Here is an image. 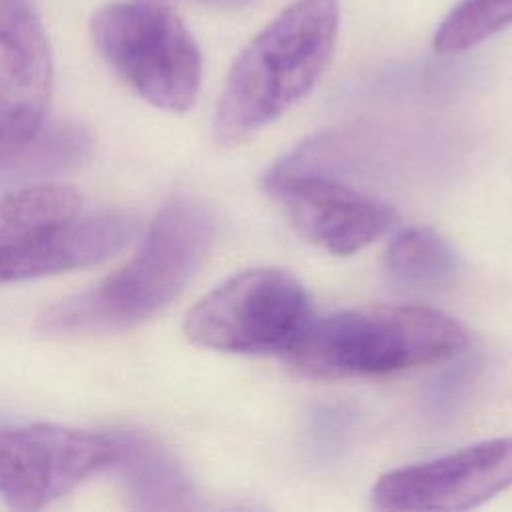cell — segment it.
<instances>
[{"instance_id":"obj_13","label":"cell","mask_w":512,"mask_h":512,"mask_svg":"<svg viewBox=\"0 0 512 512\" xmlns=\"http://www.w3.org/2000/svg\"><path fill=\"white\" fill-rule=\"evenodd\" d=\"M388 276L408 288H440L458 272L452 246L428 226H410L396 232L384 254Z\"/></svg>"},{"instance_id":"obj_5","label":"cell","mask_w":512,"mask_h":512,"mask_svg":"<svg viewBox=\"0 0 512 512\" xmlns=\"http://www.w3.org/2000/svg\"><path fill=\"white\" fill-rule=\"evenodd\" d=\"M312 318L304 286L278 268H248L200 298L184 320L186 336L230 354H286Z\"/></svg>"},{"instance_id":"obj_11","label":"cell","mask_w":512,"mask_h":512,"mask_svg":"<svg viewBox=\"0 0 512 512\" xmlns=\"http://www.w3.org/2000/svg\"><path fill=\"white\" fill-rule=\"evenodd\" d=\"M52 66L24 62L0 48V160H14L38 134Z\"/></svg>"},{"instance_id":"obj_15","label":"cell","mask_w":512,"mask_h":512,"mask_svg":"<svg viewBox=\"0 0 512 512\" xmlns=\"http://www.w3.org/2000/svg\"><path fill=\"white\" fill-rule=\"evenodd\" d=\"M0 48L36 64H50L48 38L32 0H0Z\"/></svg>"},{"instance_id":"obj_9","label":"cell","mask_w":512,"mask_h":512,"mask_svg":"<svg viewBox=\"0 0 512 512\" xmlns=\"http://www.w3.org/2000/svg\"><path fill=\"white\" fill-rule=\"evenodd\" d=\"M134 230V220L122 212H80L60 228L0 246V284L58 274L106 260L128 244Z\"/></svg>"},{"instance_id":"obj_8","label":"cell","mask_w":512,"mask_h":512,"mask_svg":"<svg viewBox=\"0 0 512 512\" xmlns=\"http://www.w3.org/2000/svg\"><path fill=\"white\" fill-rule=\"evenodd\" d=\"M512 486V436L486 440L446 456L382 474L372 506L392 512H456L476 508Z\"/></svg>"},{"instance_id":"obj_4","label":"cell","mask_w":512,"mask_h":512,"mask_svg":"<svg viewBox=\"0 0 512 512\" xmlns=\"http://www.w3.org/2000/svg\"><path fill=\"white\" fill-rule=\"evenodd\" d=\"M100 56L146 102L188 110L200 90L202 56L182 18L166 0H120L90 24Z\"/></svg>"},{"instance_id":"obj_1","label":"cell","mask_w":512,"mask_h":512,"mask_svg":"<svg viewBox=\"0 0 512 512\" xmlns=\"http://www.w3.org/2000/svg\"><path fill=\"white\" fill-rule=\"evenodd\" d=\"M216 236L212 208L188 194L168 198L136 254L96 286L62 298L38 318L46 336H92L138 326L164 310L190 282Z\"/></svg>"},{"instance_id":"obj_2","label":"cell","mask_w":512,"mask_h":512,"mask_svg":"<svg viewBox=\"0 0 512 512\" xmlns=\"http://www.w3.org/2000/svg\"><path fill=\"white\" fill-rule=\"evenodd\" d=\"M338 0H294L232 62L214 138L236 146L300 102L324 74L338 38Z\"/></svg>"},{"instance_id":"obj_7","label":"cell","mask_w":512,"mask_h":512,"mask_svg":"<svg viewBox=\"0 0 512 512\" xmlns=\"http://www.w3.org/2000/svg\"><path fill=\"white\" fill-rule=\"evenodd\" d=\"M112 436L58 424L0 430V498L14 510H38L112 464Z\"/></svg>"},{"instance_id":"obj_16","label":"cell","mask_w":512,"mask_h":512,"mask_svg":"<svg viewBox=\"0 0 512 512\" xmlns=\"http://www.w3.org/2000/svg\"><path fill=\"white\" fill-rule=\"evenodd\" d=\"M196 2L216 4V6H238V4H248V2H254V0H196Z\"/></svg>"},{"instance_id":"obj_3","label":"cell","mask_w":512,"mask_h":512,"mask_svg":"<svg viewBox=\"0 0 512 512\" xmlns=\"http://www.w3.org/2000/svg\"><path fill=\"white\" fill-rule=\"evenodd\" d=\"M468 332L444 312L424 306H370L312 316L286 358L314 380L396 374L452 358Z\"/></svg>"},{"instance_id":"obj_10","label":"cell","mask_w":512,"mask_h":512,"mask_svg":"<svg viewBox=\"0 0 512 512\" xmlns=\"http://www.w3.org/2000/svg\"><path fill=\"white\" fill-rule=\"evenodd\" d=\"M114 458L128 492L142 508H182L190 498V480L176 458L154 438L140 432L112 436Z\"/></svg>"},{"instance_id":"obj_12","label":"cell","mask_w":512,"mask_h":512,"mask_svg":"<svg viewBox=\"0 0 512 512\" xmlns=\"http://www.w3.org/2000/svg\"><path fill=\"white\" fill-rule=\"evenodd\" d=\"M82 212V196L70 184L42 182L0 196V246L50 232Z\"/></svg>"},{"instance_id":"obj_6","label":"cell","mask_w":512,"mask_h":512,"mask_svg":"<svg viewBox=\"0 0 512 512\" xmlns=\"http://www.w3.org/2000/svg\"><path fill=\"white\" fill-rule=\"evenodd\" d=\"M264 186L298 234L336 256L370 246L398 220L384 200L286 160L266 174Z\"/></svg>"},{"instance_id":"obj_14","label":"cell","mask_w":512,"mask_h":512,"mask_svg":"<svg viewBox=\"0 0 512 512\" xmlns=\"http://www.w3.org/2000/svg\"><path fill=\"white\" fill-rule=\"evenodd\" d=\"M512 24V0H460L438 24L432 46L438 54H460Z\"/></svg>"}]
</instances>
